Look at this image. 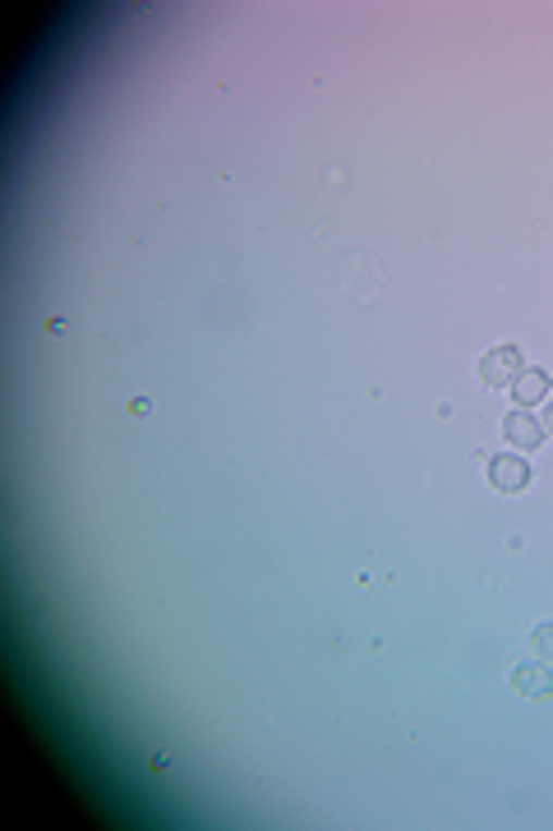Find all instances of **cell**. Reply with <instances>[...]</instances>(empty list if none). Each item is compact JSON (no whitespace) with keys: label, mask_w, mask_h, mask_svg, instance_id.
Listing matches in <instances>:
<instances>
[{"label":"cell","mask_w":553,"mask_h":831,"mask_svg":"<svg viewBox=\"0 0 553 831\" xmlns=\"http://www.w3.org/2000/svg\"><path fill=\"white\" fill-rule=\"evenodd\" d=\"M332 282L355 301V305H373L383 296V268L373 255H342L332 268Z\"/></svg>","instance_id":"cell-1"},{"label":"cell","mask_w":553,"mask_h":831,"mask_svg":"<svg viewBox=\"0 0 553 831\" xmlns=\"http://www.w3.org/2000/svg\"><path fill=\"white\" fill-rule=\"evenodd\" d=\"M521 370H526V356L512 342L489 346V352L480 356V383L484 389H512V383L521 379Z\"/></svg>","instance_id":"cell-2"},{"label":"cell","mask_w":553,"mask_h":831,"mask_svg":"<svg viewBox=\"0 0 553 831\" xmlns=\"http://www.w3.org/2000/svg\"><path fill=\"white\" fill-rule=\"evenodd\" d=\"M489 486L499 494H521L530 486V462L521 453H499L489 457Z\"/></svg>","instance_id":"cell-3"},{"label":"cell","mask_w":553,"mask_h":831,"mask_svg":"<svg viewBox=\"0 0 553 831\" xmlns=\"http://www.w3.org/2000/svg\"><path fill=\"white\" fill-rule=\"evenodd\" d=\"M544 420H536V416H526V407H517L512 416H503V439L512 443L517 453H536L540 443H544Z\"/></svg>","instance_id":"cell-4"},{"label":"cell","mask_w":553,"mask_h":831,"mask_svg":"<svg viewBox=\"0 0 553 831\" xmlns=\"http://www.w3.org/2000/svg\"><path fill=\"white\" fill-rule=\"evenodd\" d=\"M553 393V375L549 370H540V365H526L521 370V379L512 383V398H517V407H540V402Z\"/></svg>","instance_id":"cell-5"},{"label":"cell","mask_w":553,"mask_h":831,"mask_svg":"<svg viewBox=\"0 0 553 831\" xmlns=\"http://www.w3.org/2000/svg\"><path fill=\"white\" fill-rule=\"evenodd\" d=\"M512 688L526 693V698H549V693H553V665H544V661L517 665V670H512Z\"/></svg>","instance_id":"cell-6"},{"label":"cell","mask_w":553,"mask_h":831,"mask_svg":"<svg viewBox=\"0 0 553 831\" xmlns=\"http://www.w3.org/2000/svg\"><path fill=\"white\" fill-rule=\"evenodd\" d=\"M530 656L544 665H553V620L536 624V633H530Z\"/></svg>","instance_id":"cell-7"},{"label":"cell","mask_w":553,"mask_h":831,"mask_svg":"<svg viewBox=\"0 0 553 831\" xmlns=\"http://www.w3.org/2000/svg\"><path fill=\"white\" fill-rule=\"evenodd\" d=\"M544 430L553 435V402H549V412H544Z\"/></svg>","instance_id":"cell-8"}]
</instances>
